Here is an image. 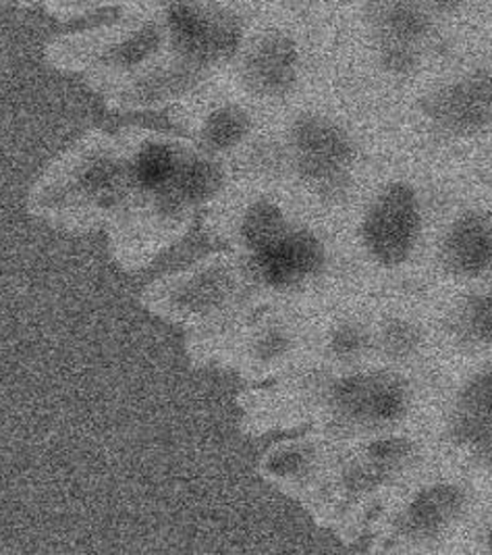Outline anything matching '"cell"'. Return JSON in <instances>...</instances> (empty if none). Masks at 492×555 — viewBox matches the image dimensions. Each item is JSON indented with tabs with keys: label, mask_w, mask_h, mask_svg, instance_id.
Instances as JSON below:
<instances>
[{
	"label": "cell",
	"mask_w": 492,
	"mask_h": 555,
	"mask_svg": "<svg viewBox=\"0 0 492 555\" xmlns=\"http://www.w3.org/2000/svg\"><path fill=\"white\" fill-rule=\"evenodd\" d=\"M187 350L196 364H221L247 379L283 377L308 358V310L251 302L215 327L190 331Z\"/></svg>",
	"instance_id": "1"
},
{
	"label": "cell",
	"mask_w": 492,
	"mask_h": 555,
	"mask_svg": "<svg viewBox=\"0 0 492 555\" xmlns=\"http://www.w3.org/2000/svg\"><path fill=\"white\" fill-rule=\"evenodd\" d=\"M129 203L125 152L108 140L83 144L36 196L38 212L72 229L117 221Z\"/></svg>",
	"instance_id": "2"
},
{
	"label": "cell",
	"mask_w": 492,
	"mask_h": 555,
	"mask_svg": "<svg viewBox=\"0 0 492 555\" xmlns=\"http://www.w3.org/2000/svg\"><path fill=\"white\" fill-rule=\"evenodd\" d=\"M142 300L150 312L190 331L221 325L256 302L244 258L235 253L206 256L154 281Z\"/></svg>",
	"instance_id": "3"
},
{
	"label": "cell",
	"mask_w": 492,
	"mask_h": 555,
	"mask_svg": "<svg viewBox=\"0 0 492 555\" xmlns=\"http://www.w3.org/2000/svg\"><path fill=\"white\" fill-rule=\"evenodd\" d=\"M283 146L287 176L294 177L316 201L337 206L351 196L360 151L341 121L316 111L299 113L287 127Z\"/></svg>",
	"instance_id": "4"
},
{
	"label": "cell",
	"mask_w": 492,
	"mask_h": 555,
	"mask_svg": "<svg viewBox=\"0 0 492 555\" xmlns=\"http://www.w3.org/2000/svg\"><path fill=\"white\" fill-rule=\"evenodd\" d=\"M426 212L418 190L403 179L389 181L364 208L358 223V250L364 271L399 273L422 246Z\"/></svg>",
	"instance_id": "5"
},
{
	"label": "cell",
	"mask_w": 492,
	"mask_h": 555,
	"mask_svg": "<svg viewBox=\"0 0 492 555\" xmlns=\"http://www.w3.org/2000/svg\"><path fill=\"white\" fill-rule=\"evenodd\" d=\"M308 360L335 371L376 362L374 310L358 296H337L308 310Z\"/></svg>",
	"instance_id": "6"
},
{
	"label": "cell",
	"mask_w": 492,
	"mask_h": 555,
	"mask_svg": "<svg viewBox=\"0 0 492 555\" xmlns=\"http://www.w3.org/2000/svg\"><path fill=\"white\" fill-rule=\"evenodd\" d=\"M476 495L468 480L443 475L410 491L393 516V534L407 545H432L459 530L474 512Z\"/></svg>",
	"instance_id": "7"
},
{
	"label": "cell",
	"mask_w": 492,
	"mask_h": 555,
	"mask_svg": "<svg viewBox=\"0 0 492 555\" xmlns=\"http://www.w3.org/2000/svg\"><path fill=\"white\" fill-rule=\"evenodd\" d=\"M419 113L437 133L468 138L492 127V72L478 69L430 90Z\"/></svg>",
	"instance_id": "8"
},
{
	"label": "cell",
	"mask_w": 492,
	"mask_h": 555,
	"mask_svg": "<svg viewBox=\"0 0 492 555\" xmlns=\"http://www.w3.org/2000/svg\"><path fill=\"white\" fill-rule=\"evenodd\" d=\"M437 271L457 285H491L492 208L455 215L437 244Z\"/></svg>",
	"instance_id": "9"
},
{
	"label": "cell",
	"mask_w": 492,
	"mask_h": 555,
	"mask_svg": "<svg viewBox=\"0 0 492 555\" xmlns=\"http://www.w3.org/2000/svg\"><path fill=\"white\" fill-rule=\"evenodd\" d=\"M297 217L271 194H251L224 208L212 219V233L231 246V253L247 258L269 248L296 225Z\"/></svg>",
	"instance_id": "10"
},
{
	"label": "cell",
	"mask_w": 492,
	"mask_h": 555,
	"mask_svg": "<svg viewBox=\"0 0 492 555\" xmlns=\"http://www.w3.org/2000/svg\"><path fill=\"white\" fill-rule=\"evenodd\" d=\"M331 437L321 430L281 441L260 460L262 477L283 491L312 500L328 473L335 448Z\"/></svg>",
	"instance_id": "11"
},
{
	"label": "cell",
	"mask_w": 492,
	"mask_h": 555,
	"mask_svg": "<svg viewBox=\"0 0 492 555\" xmlns=\"http://www.w3.org/2000/svg\"><path fill=\"white\" fill-rule=\"evenodd\" d=\"M437 335L459 353L492 356L491 285H459L451 300H443Z\"/></svg>",
	"instance_id": "12"
},
{
	"label": "cell",
	"mask_w": 492,
	"mask_h": 555,
	"mask_svg": "<svg viewBox=\"0 0 492 555\" xmlns=\"http://www.w3.org/2000/svg\"><path fill=\"white\" fill-rule=\"evenodd\" d=\"M376 327V362L416 369L426 366L437 333L419 317L416 308L391 304L389 308L374 312Z\"/></svg>",
	"instance_id": "13"
},
{
	"label": "cell",
	"mask_w": 492,
	"mask_h": 555,
	"mask_svg": "<svg viewBox=\"0 0 492 555\" xmlns=\"http://www.w3.org/2000/svg\"><path fill=\"white\" fill-rule=\"evenodd\" d=\"M299 79V54L285 36H269L247 54L246 88L260 101L287 99Z\"/></svg>",
	"instance_id": "14"
},
{
	"label": "cell",
	"mask_w": 492,
	"mask_h": 555,
	"mask_svg": "<svg viewBox=\"0 0 492 555\" xmlns=\"http://www.w3.org/2000/svg\"><path fill=\"white\" fill-rule=\"evenodd\" d=\"M194 133L199 151L226 160V156L246 151L254 142L256 119L242 102H217L197 113Z\"/></svg>",
	"instance_id": "15"
},
{
	"label": "cell",
	"mask_w": 492,
	"mask_h": 555,
	"mask_svg": "<svg viewBox=\"0 0 492 555\" xmlns=\"http://www.w3.org/2000/svg\"><path fill=\"white\" fill-rule=\"evenodd\" d=\"M370 20L380 38L418 44L430 31L428 11L416 0H378L374 2V13Z\"/></svg>",
	"instance_id": "16"
},
{
	"label": "cell",
	"mask_w": 492,
	"mask_h": 555,
	"mask_svg": "<svg viewBox=\"0 0 492 555\" xmlns=\"http://www.w3.org/2000/svg\"><path fill=\"white\" fill-rule=\"evenodd\" d=\"M446 408L492 427V362L478 364L455 385Z\"/></svg>",
	"instance_id": "17"
},
{
	"label": "cell",
	"mask_w": 492,
	"mask_h": 555,
	"mask_svg": "<svg viewBox=\"0 0 492 555\" xmlns=\"http://www.w3.org/2000/svg\"><path fill=\"white\" fill-rule=\"evenodd\" d=\"M380 63L393 76H410L419 65L418 44L380 38Z\"/></svg>",
	"instance_id": "18"
},
{
	"label": "cell",
	"mask_w": 492,
	"mask_h": 555,
	"mask_svg": "<svg viewBox=\"0 0 492 555\" xmlns=\"http://www.w3.org/2000/svg\"><path fill=\"white\" fill-rule=\"evenodd\" d=\"M480 545L484 552L492 554V514L489 516V520L484 522V529L480 532Z\"/></svg>",
	"instance_id": "19"
},
{
	"label": "cell",
	"mask_w": 492,
	"mask_h": 555,
	"mask_svg": "<svg viewBox=\"0 0 492 555\" xmlns=\"http://www.w3.org/2000/svg\"><path fill=\"white\" fill-rule=\"evenodd\" d=\"M435 9H439V11H444V13H449V11H455L459 4H462V0H428Z\"/></svg>",
	"instance_id": "20"
}]
</instances>
